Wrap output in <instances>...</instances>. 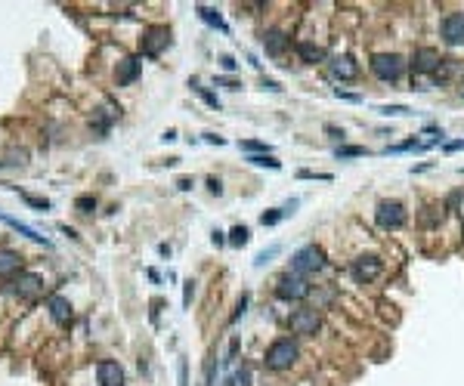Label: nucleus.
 Returning <instances> with one entry per match:
<instances>
[{"mask_svg": "<svg viewBox=\"0 0 464 386\" xmlns=\"http://www.w3.org/2000/svg\"><path fill=\"white\" fill-rule=\"evenodd\" d=\"M384 272V262L375 257V253H366V257H359V260H353V266H350V275L356 278L359 284H368V281H375L378 275Z\"/></svg>", "mask_w": 464, "mask_h": 386, "instance_id": "8", "label": "nucleus"}, {"mask_svg": "<svg viewBox=\"0 0 464 386\" xmlns=\"http://www.w3.org/2000/svg\"><path fill=\"white\" fill-rule=\"evenodd\" d=\"M242 149H247V152H263L266 145H263V142H242Z\"/></svg>", "mask_w": 464, "mask_h": 386, "instance_id": "30", "label": "nucleus"}, {"mask_svg": "<svg viewBox=\"0 0 464 386\" xmlns=\"http://www.w3.org/2000/svg\"><path fill=\"white\" fill-rule=\"evenodd\" d=\"M297 355H300V350H297V343H294L291 337H278V340L269 343L266 355H263V365H266L269 371H288L294 361H297Z\"/></svg>", "mask_w": 464, "mask_h": 386, "instance_id": "1", "label": "nucleus"}, {"mask_svg": "<svg viewBox=\"0 0 464 386\" xmlns=\"http://www.w3.org/2000/svg\"><path fill=\"white\" fill-rule=\"evenodd\" d=\"M430 149V142H421V139H408V142H399V145H390L387 149V154H397V152H427Z\"/></svg>", "mask_w": 464, "mask_h": 386, "instance_id": "21", "label": "nucleus"}, {"mask_svg": "<svg viewBox=\"0 0 464 386\" xmlns=\"http://www.w3.org/2000/svg\"><path fill=\"white\" fill-rule=\"evenodd\" d=\"M251 164H257V167H273V170L282 167V164H278V161L273 158V154H254V158H251Z\"/></svg>", "mask_w": 464, "mask_h": 386, "instance_id": "25", "label": "nucleus"}, {"mask_svg": "<svg viewBox=\"0 0 464 386\" xmlns=\"http://www.w3.org/2000/svg\"><path fill=\"white\" fill-rule=\"evenodd\" d=\"M93 207H96V201L93 198H77V211L81 213H93Z\"/></svg>", "mask_w": 464, "mask_h": 386, "instance_id": "28", "label": "nucleus"}, {"mask_svg": "<svg viewBox=\"0 0 464 386\" xmlns=\"http://www.w3.org/2000/svg\"><path fill=\"white\" fill-rule=\"evenodd\" d=\"M167 44H170V31L165 25H152V28H146L143 41H139V50H143V56H161Z\"/></svg>", "mask_w": 464, "mask_h": 386, "instance_id": "7", "label": "nucleus"}, {"mask_svg": "<svg viewBox=\"0 0 464 386\" xmlns=\"http://www.w3.org/2000/svg\"><path fill=\"white\" fill-rule=\"evenodd\" d=\"M207 185H211V192H214V195H220V192H223V185H220V180H211V182H207Z\"/></svg>", "mask_w": 464, "mask_h": 386, "instance_id": "32", "label": "nucleus"}, {"mask_svg": "<svg viewBox=\"0 0 464 386\" xmlns=\"http://www.w3.org/2000/svg\"><path fill=\"white\" fill-rule=\"evenodd\" d=\"M229 386H251V371H247V368L236 371V374L229 377Z\"/></svg>", "mask_w": 464, "mask_h": 386, "instance_id": "24", "label": "nucleus"}, {"mask_svg": "<svg viewBox=\"0 0 464 386\" xmlns=\"http://www.w3.org/2000/svg\"><path fill=\"white\" fill-rule=\"evenodd\" d=\"M198 15L207 22V25H214V28H220V31H229L226 22H223V15L217 13V10H211V6H198Z\"/></svg>", "mask_w": 464, "mask_h": 386, "instance_id": "20", "label": "nucleus"}, {"mask_svg": "<svg viewBox=\"0 0 464 386\" xmlns=\"http://www.w3.org/2000/svg\"><path fill=\"white\" fill-rule=\"evenodd\" d=\"M276 251H278V247H269V251H263L260 257H257V266H263V262H266L269 257H276Z\"/></svg>", "mask_w": 464, "mask_h": 386, "instance_id": "29", "label": "nucleus"}, {"mask_svg": "<svg viewBox=\"0 0 464 386\" xmlns=\"http://www.w3.org/2000/svg\"><path fill=\"white\" fill-rule=\"evenodd\" d=\"M375 222H378V229H384V232L402 229L406 226V207H402L399 201H381L375 211Z\"/></svg>", "mask_w": 464, "mask_h": 386, "instance_id": "5", "label": "nucleus"}, {"mask_svg": "<svg viewBox=\"0 0 464 386\" xmlns=\"http://www.w3.org/2000/svg\"><path fill=\"white\" fill-rule=\"evenodd\" d=\"M378 112H381V114H408L412 108H406V105H381Z\"/></svg>", "mask_w": 464, "mask_h": 386, "instance_id": "27", "label": "nucleus"}, {"mask_svg": "<svg viewBox=\"0 0 464 386\" xmlns=\"http://www.w3.org/2000/svg\"><path fill=\"white\" fill-rule=\"evenodd\" d=\"M335 154H337L340 161H344V158H362V154H366V149H362V145H344V149H337Z\"/></svg>", "mask_w": 464, "mask_h": 386, "instance_id": "23", "label": "nucleus"}, {"mask_svg": "<svg viewBox=\"0 0 464 386\" xmlns=\"http://www.w3.org/2000/svg\"><path fill=\"white\" fill-rule=\"evenodd\" d=\"M96 380H99V386H124V368L118 361H99Z\"/></svg>", "mask_w": 464, "mask_h": 386, "instance_id": "15", "label": "nucleus"}, {"mask_svg": "<svg viewBox=\"0 0 464 386\" xmlns=\"http://www.w3.org/2000/svg\"><path fill=\"white\" fill-rule=\"evenodd\" d=\"M319 324H322V315H319V309H309V306H300V309H294V312H291V319H288V328H291V334H300V337H309V334H316V331H319Z\"/></svg>", "mask_w": 464, "mask_h": 386, "instance_id": "6", "label": "nucleus"}, {"mask_svg": "<svg viewBox=\"0 0 464 386\" xmlns=\"http://www.w3.org/2000/svg\"><path fill=\"white\" fill-rule=\"evenodd\" d=\"M139 72H143V62H139V56H124L118 62V72H115V81H118V87H130V84L139 77Z\"/></svg>", "mask_w": 464, "mask_h": 386, "instance_id": "14", "label": "nucleus"}, {"mask_svg": "<svg viewBox=\"0 0 464 386\" xmlns=\"http://www.w3.org/2000/svg\"><path fill=\"white\" fill-rule=\"evenodd\" d=\"M0 220H4L6 226H13L15 232H22V235H28L31 241H37V244H50V241H46L44 235H37V229H31L28 222H19V220H15V216H6V213H0Z\"/></svg>", "mask_w": 464, "mask_h": 386, "instance_id": "19", "label": "nucleus"}, {"mask_svg": "<svg viewBox=\"0 0 464 386\" xmlns=\"http://www.w3.org/2000/svg\"><path fill=\"white\" fill-rule=\"evenodd\" d=\"M309 281L304 275H294V272H285V275H278V281H276V297L278 300H304L309 297Z\"/></svg>", "mask_w": 464, "mask_h": 386, "instance_id": "4", "label": "nucleus"}, {"mask_svg": "<svg viewBox=\"0 0 464 386\" xmlns=\"http://www.w3.org/2000/svg\"><path fill=\"white\" fill-rule=\"evenodd\" d=\"M439 65H443V56H439L437 50H430V46H421V50H415V56H412L415 74H437Z\"/></svg>", "mask_w": 464, "mask_h": 386, "instance_id": "9", "label": "nucleus"}, {"mask_svg": "<svg viewBox=\"0 0 464 386\" xmlns=\"http://www.w3.org/2000/svg\"><path fill=\"white\" fill-rule=\"evenodd\" d=\"M322 269H325V253L316 244L300 247V251L291 257V272L294 275H316V272H322Z\"/></svg>", "mask_w": 464, "mask_h": 386, "instance_id": "3", "label": "nucleus"}, {"mask_svg": "<svg viewBox=\"0 0 464 386\" xmlns=\"http://www.w3.org/2000/svg\"><path fill=\"white\" fill-rule=\"evenodd\" d=\"M297 56L304 59V62H309V65H316V62H325V46H319V44H309V41H300L297 44Z\"/></svg>", "mask_w": 464, "mask_h": 386, "instance_id": "18", "label": "nucleus"}, {"mask_svg": "<svg viewBox=\"0 0 464 386\" xmlns=\"http://www.w3.org/2000/svg\"><path fill=\"white\" fill-rule=\"evenodd\" d=\"M247 241H251V229H247V226H236L229 232V244L232 247H245Z\"/></svg>", "mask_w": 464, "mask_h": 386, "instance_id": "22", "label": "nucleus"}, {"mask_svg": "<svg viewBox=\"0 0 464 386\" xmlns=\"http://www.w3.org/2000/svg\"><path fill=\"white\" fill-rule=\"evenodd\" d=\"M443 41L449 46L464 44V13H449L443 19Z\"/></svg>", "mask_w": 464, "mask_h": 386, "instance_id": "12", "label": "nucleus"}, {"mask_svg": "<svg viewBox=\"0 0 464 386\" xmlns=\"http://www.w3.org/2000/svg\"><path fill=\"white\" fill-rule=\"evenodd\" d=\"M288 34L285 31H278V28H269L266 34H263V50H266V56H273V59H282L285 53H288Z\"/></svg>", "mask_w": 464, "mask_h": 386, "instance_id": "13", "label": "nucleus"}, {"mask_svg": "<svg viewBox=\"0 0 464 386\" xmlns=\"http://www.w3.org/2000/svg\"><path fill=\"white\" fill-rule=\"evenodd\" d=\"M19 269H22V253L4 247V251H0V278H10L13 272H19Z\"/></svg>", "mask_w": 464, "mask_h": 386, "instance_id": "17", "label": "nucleus"}, {"mask_svg": "<svg viewBox=\"0 0 464 386\" xmlns=\"http://www.w3.org/2000/svg\"><path fill=\"white\" fill-rule=\"evenodd\" d=\"M328 74L335 77V81H356L359 77V65H356V59L353 56H335L328 62Z\"/></svg>", "mask_w": 464, "mask_h": 386, "instance_id": "11", "label": "nucleus"}, {"mask_svg": "<svg viewBox=\"0 0 464 386\" xmlns=\"http://www.w3.org/2000/svg\"><path fill=\"white\" fill-rule=\"evenodd\" d=\"M220 62H223V68H236V59H232V56H223Z\"/></svg>", "mask_w": 464, "mask_h": 386, "instance_id": "33", "label": "nucleus"}, {"mask_svg": "<svg viewBox=\"0 0 464 386\" xmlns=\"http://www.w3.org/2000/svg\"><path fill=\"white\" fill-rule=\"evenodd\" d=\"M300 180H322V182H331V173H313V170H300Z\"/></svg>", "mask_w": 464, "mask_h": 386, "instance_id": "26", "label": "nucleus"}, {"mask_svg": "<svg viewBox=\"0 0 464 386\" xmlns=\"http://www.w3.org/2000/svg\"><path fill=\"white\" fill-rule=\"evenodd\" d=\"M44 288V278L41 275H34V272H19V278H13V293L19 300H31V297H37Z\"/></svg>", "mask_w": 464, "mask_h": 386, "instance_id": "10", "label": "nucleus"}, {"mask_svg": "<svg viewBox=\"0 0 464 386\" xmlns=\"http://www.w3.org/2000/svg\"><path fill=\"white\" fill-rule=\"evenodd\" d=\"M464 149V139H461V142H449L446 145V152H461Z\"/></svg>", "mask_w": 464, "mask_h": 386, "instance_id": "31", "label": "nucleus"}, {"mask_svg": "<svg viewBox=\"0 0 464 386\" xmlns=\"http://www.w3.org/2000/svg\"><path fill=\"white\" fill-rule=\"evenodd\" d=\"M46 309H50V315H53V321H56V324L72 321V306H68L65 297H50V300H46Z\"/></svg>", "mask_w": 464, "mask_h": 386, "instance_id": "16", "label": "nucleus"}, {"mask_svg": "<svg viewBox=\"0 0 464 386\" xmlns=\"http://www.w3.org/2000/svg\"><path fill=\"white\" fill-rule=\"evenodd\" d=\"M371 72H375L378 81L397 84L399 77L406 74V59H402L399 53H378V56L371 59Z\"/></svg>", "mask_w": 464, "mask_h": 386, "instance_id": "2", "label": "nucleus"}]
</instances>
